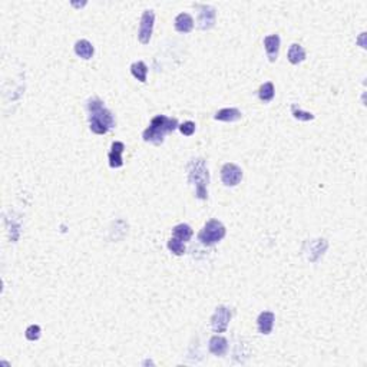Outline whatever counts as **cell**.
Wrapping results in <instances>:
<instances>
[{"label":"cell","instance_id":"6da1fadb","mask_svg":"<svg viewBox=\"0 0 367 367\" xmlns=\"http://www.w3.org/2000/svg\"><path fill=\"white\" fill-rule=\"evenodd\" d=\"M88 111H89V126L94 134L103 135L112 126H115L114 115L103 106V102L99 98H92L88 101Z\"/></svg>","mask_w":367,"mask_h":367},{"label":"cell","instance_id":"7a4b0ae2","mask_svg":"<svg viewBox=\"0 0 367 367\" xmlns=\"http://www.w3.org/2000/svg\"><path fill=\"white\" fill-rule=\"evenodd\" d=\"M177 128H178V121L175 118L158 115L152 118L149 126L142 134V138H144L145 142H152V144L159 145L164 142V138H165L166 134L174 132Z\"/></svg>","mask_w":367,"mask_h":367},{"label":"cell","instance_id":"3957f363","mask_svg":"<svg viewBox=\"0 0 367 367\" xmlns=\"http://www.w3.org/2000/svg\"><path fill=\"white\" fill-rule=\"evenodd\" d=\"M188 181L195 185V194L200 200H207L208 197L209 174L205 161L202 158L192 159L188 165Z\"/></svg>","mask_w":367,"mask_h":367},{"label":"cell","instance_id":"277c9868","mask_svg":"<svg viewBox=\"0 0 367 367\" xmlns=\"http://www.w3.org/2000/svg\"><path fill=\"white\" fill-rule=\"evenodd\" d=\"M225 232L227 231L221 221L209 220L208 223L204 225V228L200 231L198 238L204 245H214L225 237Z\"/></svg>","mask_w":367,"mask_h":367},{"label":"cell","instance_id":"5b68a950","mask_svg":"<svg viewBox=\"0 0 367 367\" xmlns=\"http://www.w3.org/2000/svg\"><path fill=\"white\" fill-rule=\"evenodd\" d=\"M154 23H155V13L152 10H145L141 17L139 30H138V39L142 45L149 44L152 30H154Z\"/></svg>","mask_w":367,"mask_h":367},{"label":"cell","instance_id":"8992f818","mask_svg":"<svg viewBox=\"0 0 367 367\" xmlns=\"http://www.w3.org/2000/svg\"><path fill=\"white\" fill-rule=\"evenodd\" d=\"M221 180L227 187H235L243 180V169L232 162H228L221 168Z\"/></svg>","mask_w":367,"mask_h":367},{"label":"cell","instance_id":"52a82bcc","mask_svg":"<svg viewBox=\"0 0 367 367\" xmlns=\"http://www.w3.org/2000/svg\"><path fill=\"white\" fill-rule=\"evenodd\" d=\"M231 320V311L225 306L217 307L215 313L211 317V327L215 333H224L228 329V323Z\"/></svg>","mask_w":367,"mask_h":367},{"label":"cell","instance_id":"ba28073f","mask_svg":"<svg viewBox=\"0 0 367 367\" xmlns=\"http://www.w3.org/2000/svg\"><path fill=\"white\" fill-rule=\"evenodd\" d=\"M200 9V16H198V26L202 30H209L215 25V9L209 5H197Z\"/></svg>","mask_w":367,"mask_h":367},{"label":"cell","instance_id":"9c48e42d","mask_svg":"<svg viewBox=\"0 0 367 367\" xmlns=\"http://www.w3.org/2000/svg\"><path fill=\"white\" fill-rule=\"evenodd\" d=\"M264 48L270 62H275L280 52V36L278 35H268L264 37Z\"/></svg>","mask_w":367,"mask_h":367},{"label":"cell","instance_id":"30bf717a","mask_svg":"<svg viewBox=\"0 0 367 367\" xmlns=\"http://www.w3.org/2000/svg\"><path fill=\"white\" fill-rule=\"evenodd\" d=\"M274 320L275 316L271 311H263L257 318V326H258V331L261 334H270L273 331Z\"/></svg>","mask_w":367,"mask_h":367},{"label":"cell","instance_id":"8fae6325","mask_svg":"<svg viewBox=\"0 0 367 367\" xmlns=\"http://www.w3.org/2000/svg\"><path fill=\"white\" fill-rule=\"evenodd\" d=\"M208 349L214 356H224L228 350V341L223 336H212L209 338Z\"/></svg>","mask_w":367,"mask_h":367},{"label":"cell","instance_id":"7c38bea8","mask_svg":"<svg viewBox=\"0 0 367 367\" xmlns=\"http://www.w3.org/2000/svg\"><path fill=\"white\" fill-rule=\"evenodd\" d=\"M123 149H125V145L122 142H114L112 144V148H111V152H109L108 155L109 165L112 166V168H119V166L123 165Z\"/></svg>","mask_w":367,"mask_h":367},{"label":"cell","instance_id":"4fadbf2b","mask_svg":"<svg viewBox=\"0 0 367 367\" xmlns=\"http://www.w3.org/2000/svg\"><path fill=\"white\" fill-rule=\"evenodd\" d=\"M194 28V19L188 13H180L175 17V29L180 33H189Z\"/></svg>","mask_w":367,"mask_h":367},{"label":"cell","instance_id":"5bb4252c","mask_svg":"<svg viewBox=\"0 0 367 367\" xmlns=\"http://www.w3.org/2000/svg\"><path fill=\"white\" fill-rule=\"evenodd\" d=\"M243 114L237 108H224L218 111L215 114L217 121H223V122H235L238 119H241Z\"/></svg>","mask_w":367,"mask_h":367},{"label":"cell","instance_id":"9a60e30c","mask_svg":"<svg viewBox=\"0 0 367 367\" xmlns=\"http://www.w3.org/2000/svg\"><path fill=\"white\" fill-rule=\"evenodd\" d=\"M75 53L82 59H91L94 56L95 53V49L92 44L87 40V39H82V40H78L76 44H75Z\"/></svg>","mask_w":367,"mask_h":367},{"label":"cell","instance_id":"2e32d148","mask_svg":"<svg viewBox=\"0 0 367 367\" xmlns=\"http://www.w3.org/2000/svg\"><path fill=\"white\" fill-rule=\"evenodd\" d=\"M287 58L290 60V63L298 65V63H301L303 60L306 59V51L303 49L301 45L293 44L290 46V49H288Z\"/></svg>","mask_w":367,"mask_h":367},{"label":"cell","instance_id":"e0dca14e","mask_svg":"<svg viewBox=\"0 0 367 367\" xmlns=\"http://www.w3.org/2000/svg\"><path fill=\"white\" fill-rule=\"evenodd\" d=\"M172 234L174 238L185 243V241H189L191 237H192V228L188 224H178V225L174 227Z\"/></svg>","mask_w":367,"mask_h":367},{"label":"cell","instance_id":"ac0fdd59","mask_svg":"<svg viewBox=\"0 0 367 367\" xmlns=\"http://www.w3.org/2000/svg\"><path fill=\"white\" fill-rule=\"evenodd\" d=\"M131 73L134 75V78L139 82H146V75H148V68L142 60L135 62L131 65Z\"/></svg>","mask_w":367,"mask_h":367},{"label":"cell","instance_id":"d6986e66","mask_svg":"<svg viewBox=\"0 0 367 367\" xmlns=\"http://www.w3.org/2000/svg\"><path fill=\"white\" fill-rule=\"evenodd\" d=\"M275 91H274L273 82H266L264 85H261L258 91V98L263 102H270L273 101Z\"/></svg>","mask_w":367,"mask_h":367},{"label":"cell","instance_id":"ffe728a7","mask_svg":"<svg viewBox=\"0 0 367 367\" xmlns=\"http://www.w3.org/2000/svg\"><path fill=\"white\" fill-rule=\"evenodd\" d=\"M168 248L175 255H184L185 254V245H184V243L174 237L168 241Z\"/></svg>","mask_w":367,"mask_h":367},{"label":"cell","instance_id":"44dd1931","mask_svg":"<svg viewBox=\"0 0 367 367\" xmlns=\"http://www.w3.org/2000/svg\"><path fill=\"white\" fill-rule=\"evenodd\" d=\"M40 333H42L40 327H39L37 324H32V326H29V327L26 329L25 336H26V338L30 340V341H36V340H39V337H40Z\"/></svg>","mask_w":367,"mask_h":367},{"label":"cell","instance_id":"7402d4cb","mask_svg":"<svg viewBox=\"0 0 367 367\" xmlns=\"http://www.w3.org/2000/svg\"><path fill=\"white\" fill-rule=\"evenodd\" d=\"M291 114L294 116L295 119H298V121H304V122H307V121H313L314 119V115L311 114V112H304L301 109H297L295 106H293L291 109Z\"/></svg>","mask_w":367,"mask_h":367},{"label":"cell","instance_id":"603a6c76","mask_svg":"<svg viewBox=\"0 0 367 367\" xmlns=\"http://www.w3.org/2000/svg\"><path fill=\"white\" fill-rule=\"evenodd\" d=\"M180 131L182 135H185V137H191L192 134L195 132V123L191 122V121H187V122L181 123L180 126Z\"/></svg>","mask_w":367,"mask_h":367}]
</instances>
